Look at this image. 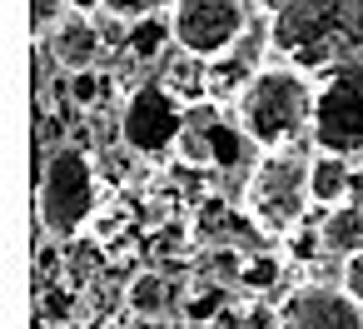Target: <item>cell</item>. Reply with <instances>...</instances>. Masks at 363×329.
<instances>
[{
  "instance_id": "1",
  "label": "cell",
  "mask_w": 363,
  "mask_h": 329,
  "mask_svg": "<svg viewBox=\"0 0 363 329\" xmlns=\"http://www.w3.org/2000/svg\"><path fill=\"white\" fill-rule=\"evenodd\" d=\"M269 41L279 60L313 75L363 70V0H274Z\"/></svg>"
},
{
  "instance_id": "2",
  "label": "cell",
  "mask_w": 363,
  "mask_h": 329,
  "mask_svg": "<svg viewBox=\"0 0 363 329\" xmlns=\"http://www.w3.org/2000/svg\"><path fill=\"white\" fill-rule=\"evenodd\" d=\"M313 115H318V85L313 70L294 65V60H264L244 90L234 95V130L254 145V150H279V145H298L303 135H313Z\"/></svg>"
},
{
  "instance_id": "3",
  "label": "cell",
  "mask_w": 363,
  "mask_h": 329,
  "mask_svg": "<svg viewBox=\"0 0 363 329\" xmlns=\"http://www.w3.org/2000/svg\"><path fill=\"white\" fill-rule=\"evenodd\" d=\"M308 170H313V150L298 145H279V150H259L249 185H244V215L264 239H284L303 225L313 190H308Z\"/></svg>"
},
{
  "instance_id": "4",
  "label": "cell",
  "mask_w": 363,
  "mask_h": 329,
  "mask_svg": "<svg viewBox=\"0 0 363 329\" xmlns=\"http://www.w3.org/2000/svg\"><path fill=\"white\" fill-rule=\"evenodd\" d=\"M35 210L50 239H75L90 230L95 210H100V165L90 155V145L65 140L45 155L40 185H35Z\"/></svg>"
},
{
  "instance_id": "5",
  "label": "cell",
  "mask_w": 363,
  "mask_h": 329,
  "mask_svg": "<svg viewBox=\"0 0 363 329\" xmlns=\"http://www.w3.org/2000/svg\"><path fill=\"white\" fill-rule=\"evenodd\" d=\"M184 125H189V105L164 85V75L130 85L125 110H120V140H125L135 155H145V160L169 155V150L179 145Z\"/></svg>"
},
{
  "instance_id": "6",
  "label": "cell",
  "mask_w": 363,
  "mask_h": 329,
  "mask_svg": "<svg viewBox=\"0 0 363 329\" xmlns=\"http://www.w3.org/2000/svg\"><path fill=\"white\" fill-rule=\"evenodd\" d=\"M169 21H174V45L179 50H189L199 60H219L239 45L254 11H249V0H174Z\"/></svg>"
},
{
  "instance_id": "7",
  "label": "cell",
  "mask_w": 363,
  "mask_h": 329,
  "mask_svg": "<svg viewBox=\"0 0 363 329\" xmlns=\"http://www.w3.org/2000/svg\"><path fill=\"white\" fill-rule=\"evenodd\" d=\"M313 140L323 150L363 155V70H333L328 85H318Z\"/></svg>"
},
{
  "instance_id": "8",
  "label": "cell",
  "mask_w": 363,
  "mask_h": 329,
  "mask_svg": "<svg viewBox=\"0 0 363 329\" xmlns=\"http://www.w3.org/2000/svg\"><path fill=\"white\" fill-rule=\"evenodd\" d=\"M274 329H363V304L338 279L333 284L303 279L279 299Z\"/></svg>"
},
{
  "instance_id": "9",
  "label": "cell",
  "mask_w": 363,
  "mask_h": 329,
  "mask_svg": "<svg viewBox=\"0 0 363 329\" xmlns=\"http://www.w3.org/2000/svg\"><path fill=\"white\" fill-rule=\"evenodd\" d=\"M45 50H50V60H55L60 75H80V70H95L110 45H105V31H100L95 16L65 11V16H55L45 26Z\"/></svg>"
},
{
  "instance_id": "10",
  "label": "cell",
  "mask_w": 363,
  "mask_h": 329,
  "mask_svg": "<svg viewBox=\"0 0 363 329\" xmlns=\"http://www.w3.org/2000/svg\"><path fill=\"white\" fill-rule=\"evenodd\" d=\"M125 314L130 319H169L174 314V279L160 264H145L125 279Z\"/></svg>"
},
{
  "instance_id": "11",
  "label": "cell",
  "mask_w": 363,
  "mask_h": 329,
  "mask_svg": "<svg viewBox=\"0 0 363 329\" xmlns=\"http://www.w3.org/2000/svg\"><path fill=\"white\" fill-rule=\"evenodd\" d=\"M353 155H343V150H323V145H313V170H308V190H313V205H343L348 195H353Z\"/></svg>"
},
{
  "instance_id": "12",
  "label": "cell",
  "mask_w": 363,
  "mask_h": 329,
  "mask_svg": "<svg viewBox=\"0 0 363 329\" xmlns=\"http://www.w3.org/2000/svg\"><path fill=\"white\" fill-rule=\"evenodd\" d=\"M353 249H363V205L348 195L343 205H328L323 210V220H318V254L343 259Z\"/></svg>"
},
{
  "instance_id": "13",
  "label": "cell",
  "mask_w": 363,
  "mask_h": 329,
  "mask_svg": "<svg viewBox=\"0 0 363 329\" xmlns=\"http://www.w3.org/2000/svg\"><path fill=\"white\" fill-rule=\"evenodd\" d=\"M174 50V21L169 11H145L130 21V41H125V55L140 60V65H160V55Z\"/></svg>"
},
{
  "instance_id": "14",
  "label": "cell",
  "mask_w": 363,
  "mask_h": 329,
  "mask_svg": "<svg viewBox=\"0 0 363 329\" xmlns=\"http://www.w3.org/2000/svg\"><path fill=\"white\" fill-rule=\"evenodd\" d=\"M279 274H284V254H249L244 259V274H239V289L264 294L269 284H279Z\"/></svg>"
},
{
  "instance_id": "15",
  "label": "cell",
  "mask_w": 363,
  "mask_h": 329,
  "mask_svg": "<svg viewBox=\"0 0 363 329\" xmlns=\"http://www.w3.org/2000/svg\"><path fill=\"white\" fill-rule=\"evenodd\" d=\"M65 80H70V100H75L80 110H95V105L105 100V85H110V80L100 75V65H95V70H80V75H65Z\"/></svg>"
},
{
  "instance_id": "16",
  "label": "cell",
  "mask_w": 363,
  "mask_h": 329,
  "mask_svg": "<svg viewBox=\"0 0 363 329\" xmlns=\"http://www.w3.org/2000/svg\"><path fill=\"white\" fill-rule=\"evenodd\" d=\"M338 284L363 304V249H353V254H343V259H338Z\"/></svg>"
},
{
  "instance_id": "17",
  "label": "cell",
  "mask_w": 363,
  "mask_h": 329,
  "mask_svg": "<svg viewBox=\"0 0 363 329\" xmlns=\"http://www.w3.org/2000/svg\"><path fill=\"white\" fill-rule=\"evenodd\" d=\"M70 11V0H30V21H35V36L55 21V16H65Z\"/></svg>"
},
{
  "instance_id": "18",
  "label": "cell",
  "mask_w": 363,
  "mask_h": 329,
  "mask_svg": "<svg viewBox=\"0 0 363 329\" xmlns=\"http://www.w3.org/2000/svg\"><path fill=\"white\" fill-rule=\"evenodd\" d=\"M105 11H120V16H145V11H155V0H105Z\"/></svg>"
},
{
  "instance_id": "19",
  "label": "cell",
  "mask_w": 363,
  "mask_h": 329,
  "mask_svg": "<svg viewBox=\"0 0 363 329\" xmlns=\"http://www.w3.org/2000/svg\"><path fill=\"white\" fill-rule=\"evenodd\" d=\"M125 329H189V324H174V319H135Z\"/></svg>"
},
{
  "instance_id": "20",
  "label": "cell",
  "mask_w": 363,
  "mask_h": 329,
  "mask_svg": "<svg viewBox=\"0 0 363 329\" xmlns=\"http://www.w3.org/2000/svg\"><path fill=\"white\" fill-rule=\"evenodd\" d=\"M70 11H85V16H100L105 0H70Z\"/></svg>"
},
{
  "instance_id": "21",
  "label": "cell",
  "mask_w": 363,
  "mask_h": 329,
  "mask_svg": "<svg viewBox=\"0 0 363 329\" xmlns=\"http://www.w3.org/2000/svg\"><path fill=\"white\" fill-rule=\"evenodd\" d=\"M353 200H358V205H363V165H358V170H353Z\"/></svg>"
},
{
  "instance_id": "22",
  "label": "cell",
  "mask_w": 363,
  "mask_h": 329,
  "mask_svg": "<svg viewBox=\"0 0 363 329\" xmlns=\"http://www.w3.org/2000/svg\"><path fill=\"white\" fill-rule=\"evenodd\" d=\"M30 329H60V324H55V319H45V314H35V324H30Z\"/></svg>"
}]
</instances>
